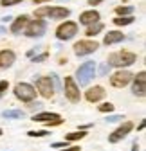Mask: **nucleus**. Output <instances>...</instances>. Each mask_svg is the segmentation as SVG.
<instances>
[{"label": "nucleus", "instance_id": "1", "mask_svg": "<svg viewBox=\"0 0 146 151\" xmlns=\"http://www.w3.org/2000/svg\"><path fill=\"white\" fill-rule=\"evenodd\" d=\"M137 56L134 52H128V50H119V52H112L108 56V65L110 67H117V68H123V67H130L132 63H135Z\"/></svg>", "mask_w": 146, "mask_h": 151}, {"label": "nucleus", "instance_id": "2", "mask_svg": "<svg viewBox=\"0 0 146 151\" xmlns=\"http://www.w3.org/2000/svg\"><path fill=\"white\" fill-rule=\"evenodd\" d=\"M96 67H98V65H96L94 61H87V63H83V65L78 68L76 78H78V81H80L81 86H85V85H88L90 81H92L94 74H96Z\"/></svg>", "mask_w": 146, "mask_h": 151}, {"label": "nucleus", "instance_id": "3", "mask_svg": "<svg viewBox=\"0 0 146 151\" xmlns=\"http://www.w3.org/2000/svg\"><path fill=\"white\" fill-rule=\"evenodd\" d=\"M70 14V9H65V7H40L34 11V16L36 18H43V16H49V18H56V20H60V18H67Z\"/></svg>", "mask_w": 146, "mask_h": 151}, {"label": "nucleus", "instance_id": "4", "mask_svg": "<svg viewBox=\"0 0 146 151\" xmlns=\"http://www.w3.org/2000/svg\"><path fill=\"white\" fill-rule=\"evenodd\" d=\"M14 96L22 103H31V101L36 99V90L31 85H27V83H18L14 86Z\"/></svg>", "mask_w": 146, "mask_h": 151}, {"label": "nucleus", "instance_id": "5", "mask_svg": "<svg viewBox=\"0 0 146 151\" xmlns=\"http://www.w3.org/2000/svg\"><path fill=\"white\" fill-rule=\"evenodd\" d=\"M24 31H25V34L29 38H40V36L45 34L47 24H45V20H42V18H36V20H33V22H27Z\"/></svg>", "mask_w": 146, "mask_h": 151}, {"label": "nucleus", "instance_id": "6", "mask_svg": "<svg viewBox=\"0 0 146 151\" xmlns=\"http://www.w3.org/2000/svg\"><path fill=\"white\" fill-rule=\"evenodd\" d=\"M78 32V24L76 22H65L56 29V38L61 42H67L70 38H74Z\"/></svg>", "mask_w": 146, "mask_h": 151}, {"label": "nucleus", "instance_id": "7", "mask_svg": "<svg viewBox=\"0 0 146 151\" xmlns=\"http://www.w3.org/2000/svg\"><path fill=\"white\" fill-rule=\"evenodd\" d=\"M132 79H134V74L121 68V70H117L116 74H112L110 83H112V86H116V88H124V86H128V85L132 83Z\"/></svg>", "mask_w": 146, "mask_h": 151}, {"label": "nucleus", "instance_id": "8", "mask_svg": "<svg viewBox=\"0 0 146 151\" xmlns=\"http://www.w3.org/2000/svg\"><path fill=\"white\" fill-rule=\"evenodd\" d=\"M65 97H67L70 103H78L80 97H81L80 86H78V83L72 79L70 76H69V78H65Z\"/></svg>", "mask_w": 146, "mask_h": 151}, {"label": "nucleus", "instance_id": "9", "mask_svg": "<svg viewBox=\"0 0 146 151\" xmlns=\"http://www.w3.org/2000/svg\"><path fill=\"white\" fill-rule=\"evenodd\" d=\"M36 88H38L40 96L45 99H51L54 96V85L51 78H38L36 79Z\"/></svg>", "mask_w": 146, "mask_h": 151}, {"label": "nucleus", "instance_id": "10", "mask_svg": "<svg viewBox=\"0 0 146 151\" xmlns=\"http://www.w3.org/2000/svg\"><path fill=\"white\" fill-rule=\"evenodd\" d=\"M33 121L47 122L49 126H60V124H63V119L58 115V113H52V111H42V113H36V115H33Z\"/></svg>", "mask_w": 146, "mask_h": 151}, {"label": "nucleus", "instance_id": "11", "mask_svg": "<svg viewBox=\"0 0 146 151\" xmlns=\"http://www.w3.org/2000/svg\"><path fill=\"white\" fill-rule=\"evenodd\" d=\"M98 47H99V43L94 40H80L74 45V52L78 56H87V54H92L94 50H98Z\"/></svg>", "mask_w": 146, "mask_h": 151}, {"label": "nucleus", "instance_id": "12", "mask_svg": "<svg viewBox=\"0 0 146 151\" xmlns=\"http://www.w3.org/2000/svg\"><path fill=\"white\" fill-rule=\"evenodd\" d=\"M134 129V122H130V121H126V122H123L116 131H112L110 133V137H108V140H110L112 144H116V142H119L121 139H124L126 135L130 133V131Z\"/></svg>", "mask_w": 146, "mask_h": 151}, {"label": "nucleus", "instance_id": "13", "mask_svg": "<svg viewBox=\"0 0 146 151\" xmlns=\"http://www.w3.org/2000/svg\"><path fill=\"white\" fill-rule=\"evenodd\" d=\"M132 83H134V86H132L134 96L144 97L146 96V72H139L135 78L132 79Z\"/></svg>", "mask_w": 146, "mask_h": 151}, {"label": "nucleus", "instance_id": "14", "mask_svg": "<svg viewBox=\"0 0 146 151\" xmlns=\"http://www.w3.org/2000/svg\"><path fill=\"white\" fill-rule=\"evenodd\" d=\"M87 101L88 103H98V101H101L103 97H105V88L103 86H94V88H88V92H87Z\"/></svg>", "mask_w": 146, "mask_h": 151}, {"label": "nucleus", "instance_id": "15", "mask_svg": "<svg viewBox=\"0 0 146 151\" xmlns=\"http://www.w3.org/2000/svg\"><path fill=\"white\" fill-rule=\"evenodd\" d=\"M14 60H16V56H14V52L13 50H0V68H7V67H11L13 63H14Z\"/></svg>", "mask_w": 146, "mask_h": 151}, {"label": "nucleus", "instance_id": "16", "mask_svg": "<svg viewBox=\"0 0 146 151\" xmlns=\"http://www.w3.org/2000/svg\"><path fill=\"white\" fill-rule=\"evenodd\" d=\"M27 22H29V18H27L25 14H22V16H18L16 20H14V24L11 25V32H13V34H22V31L25 29Z\"/></svg>", "mask_w": 146, "mask_h": 151}, {"label": "nucleus", "instance_id": "17", "mask_svg": "<svg viewBox=\"0 0 146 151\" xmlns=\"http://www.w3.org/2000/svg\"><path fill=\"white\" fill-rule=\"evenodd\" d=\"M80 22L81 24H85V25H88V24H94V22H99V13L98 11H85V13H81V16H80Z\"/></svg>", "mask_w": 146, "mask_h": 151}, {"label": "nucleus", "instance_id": "18", "mask_svg": "<svg viewBox=\"0 0 146 151\" xmlns=\"http://www.w3.org/2000/svg\"><path fill=\"white\" fill-rule=\"evenodd\" d=\"M124 40V34L123 32H119V31H110V32H106V36H105V45H114V43H119V42H123Z\"/></svg>", "mask_w": 146, "mask_h": 151}, {"label": "nucleus", "instance_id": "19", "mask_svg": "<svg viewBox=\"0 0 146 151\" xmlns=\"http://www.w3.org/2000/svg\"><path fill=\"white\" fill-rule=\"evenodd\" d=\"M2 115H4L6 119H24L25 113H24L22 110H6Z\"/></svg>", "mask_w": 146, "mask_h": 151}, {"label": "nucleus", "instance_id": "20", "mask_svg": "<svg viewBox=\"0 0 146 151\" xmlns=\"http://www.w3.org/2000/svg\"><path fill=\"white\" fill-rule=\"evenodd\" d=\"M101 31H103V24H99V22L88 24V27H87V36H96V34L101 32Z\"/></svg>", "mask_w": 146, "mask_h": 151}, {"label": "nucleus", "instance_id": "21", "mask_svg": "<svg viewBox=\"0 0 146 151\" xmlns=\"http://www.w3.org/2000/svg\"><path fill=\"white\" fill-rule=\"evenodd\" d=\"M114 24L116 25H130V24H134V18L128 14V16H117L116 20H114Z\"/></svg>", "mask_w": 146, "mask_h": 151}, {"label": "nucleus", "instance_id": "22", "mask_svg": "<svg viewBox=\"0 0 146 151\" xmlns=\"http://www.w3.org/2000/svg\"><path fill=\"white\" fill-rule=\"evenodd\" d=\"M87 133H85V129H81V131H76V133H69L67 137H65V140H69V142H72V140H80V139H83Z\"/></svg>", "mask_w": 146, "mask_h": 151}, {"label": "nucleus", "instance_id": "23", "mask_svg": "<svg viewBox=\"0 0 146 151\" xmlns=\"http://www.w3.org/2000/svg\"><path fill=\"white\" fill-rule=\"evenodd\" d=\"M132 11H134V7H130V6H121V7H117L116 9V13L119 14V16H128V14H132Z\"/></svg>", "mask_w": 146, "mask_h": 151}, {"label": "nucleus", "instance_id": "24", "mask_svg": "<svg viewBox=\"0 0 146 151\" xmlns=\"http://www.w3.org/2000/svg\"><path fill=\"white\" fill-rule=\"evenodd\" d=\"M99 111H103V113H112L114 111V104L112 103H105V104L99 106Z\"/></svg>", "mask_w": 146, "mask_h": 151}, {"label": "nucleus", "instance_id": "25", "mask_svg": "<svg viewBox=\"0 0 146 151\" xmlns=\"http://www.w3.org/2000/svg\"><path fill=\"white\" fill-rule=\"evenodd\" d=\"M49 135V131H29V137H47Z\"/></svg>", "mask_w": 146, "mask_h": 151}, {"label": "nucleus", "instance_id": "26", "mask_svg": "<svg viewBox=\"0 0 146 151\" xmlns=\"http://www.w3.org/2000/svg\"><path fill=\"white\" fill-rule=\"evenodd\" d=\"M22 2V0H2V2H0V4H2L4 7H7V6H14V4H20Z\"/></svg>", "mask_w": 146, "mask_h": 151}, {"label": "nucleus", "instance_id": "27", "mask_svg": "<svg viewBox=\"0 0 146 151\" xmlns=\"http://www.w3.org/2000/svg\"><path fill=\"white\" fill-rule=\"evenodd\" d=\"M117 121H123V115H112V117H106V122H117Z\"/></svg>", "mask_w": 146, "mask_h": 151}, {"label": "nucleus", "instance_id": "28", "mask_svg": "<svg viewBox=\"0 0 146 151\" xmlns=\"http://www.w3.org/2000/svg\"><path fill=\"white\" fill-rule=\"evenodd\" d=\"M7 86H9V83H7V81H0V97H2V93L7 90Z\"/></svg>", "mask_w": 146, "mask_h": 151}, {"label": "nucleus", "instance_id": "29", "mask_svg": "<svg viewBox=\"0 0 146 151\" xmlns=\"http://www.w3.org/2000/svg\"><path fill=\"white\" fill-rule=\"evenodd\" d=\"M31 58H33L34 61H43V60L47 58V52H43V54H40V56H31Z\"/></svg>", "mask_w": 146, "mask_h": 151}, {"label": "nucleus", "instance_id": "30", "mask_svg": "<svg viewBox=\"0 0 146 151\" xmlns=\"http://www.w3.org/2000/svg\"><path fill=\"white\" fill-rule=\"evenodd\" d=\"M60 151H80V147L74 146V147H65V149H60Z\"/></svg>", "mask_w": 146, "mask_h": 151}, {"label": "nucleus", "instance_id": "31", "mask_svg": "<svg viewBox=\"0 0 146 151\" xmlns=\"http://www.w3.org/2000/svg\"><path fill=\"white\" fill-rule=\"evenodd\" d=\"M101 2H103V0H88L90 6H98V4H101Z\"/></svg>", "mask_w": 146, "mask_h": 151}, {"label": "nucleus", "instance_id": "32", "mask_svg": "<svg viewBox=\"0 0 146 151\" xmlns=\"http://www.w3.org/2000/svg\"><path fill=\"white\" fill-rule=\"evenodd\" d=\"M106 70H108V68H106V67H105V65H103V67H101V68H99V74H101V76H105V74H106Z\"/></svg>", "mask_w": 146, "mask_h": 151}, {"label": "nucleus", "instance_id": "33", "mask_svg": "<svg viewBox=\"0 0 146 151\" xmlns=\"http://www.w3.org/2000/svg\"><path fill=\"white\" fill-rule=\"evenodd\" d=\"M132 151H139V147H137V144H134V146H132Z\"/></svg>", "mask_w": 146, "mask_h": 151}, {"label": "nucleus", "instance_id": "34", "mask_svg": "<svg viewBox=\"0 0 146 151\" xmlns=\"http://www.w3.org/2000/svg\"><path fill=\"white\" fill-rule=\"evenodd\" d=\"M42 2H47V0H34V4H42Z\"/></svg>", "mask_w": 146, "mask_h": 151}, {"label": "nucleus", "instance_id": "35", "mask_svg": "<svg viewBox=\"0 0 146 151\" xmlns=\"http://www.w3.org/2000/svg\"><path fill=\"white\" fill-rule=\"evenodd\" d=\"M0 135H2V129H0Z\"/></svg>", "mask_w": 146, "mask_h": 151}]
</instances>
